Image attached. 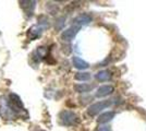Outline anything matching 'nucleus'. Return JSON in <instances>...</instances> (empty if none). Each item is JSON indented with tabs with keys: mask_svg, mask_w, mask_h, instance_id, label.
<instances>
[{
	"mask_svg": "<svg viewBox=\"0 0 146 131\" xmlns=\"http://www.w3.org/2000/svg\"><path fill=\"white\" fill-rule=\"evenodd\" d=\"M59 120H60L61 125L67 126V127L75 126L76 124H79L80 121L79 116L71 110H62L59 114Z\"/></svg>",
	"mask_w": 146,
	"mask_h": 131,
	"instance_id": "f257e3e1",
	"label": "nucleus"
},
{
	"mask_svg": "<svg viewBox=\"0 0 146 131\" xmlns=\"http://www.w3.org/2000/svg\"><path fill=\"white\" fill-rule=\"evenodd\" d=\"M112 104H113V100H105L97 102V103H94V104H92L91 106L88 107L87 114H88L90 116H92V117H93V116H96L99 112H103L104 109L110 107Z\"/></svg>",
	"mask_w": 146,
	"mask_h": 131,
	"instance_id": "f03ea898",
	"label": "nucleus"
},
{
	"mask_svg": "<svg viewBox=\"0 0 146 131\" xmlns=\"http://www.w3.org/2000/svg\"><path fill=\"white\" fill-rule=\"evenodd\" d=\"M81 30V27L78 26V25H71L69 29L67 30H64V31L62 32V34H61V39L63 41V42H71L73 41L75 36H76V34L79 33V31Z\"/></svg>",
	"mask_w": 146,
	"mask_h": 131,
	"instance_id": "7ed1b4c3",
	"label": "nucleus"
},
{
	"mask_svg": "<svg viewBox=\"0 0 146 131\" xmlns=\"http://www.w3.org/2000/svg\"><path fill=\"white\" fill-rule=\"evenodd\" d=\"M44 29H45V27L42 26L40 24L33 25L30 30H29V32H27V36H29V38H30L31 41H34L35 38L39 37V36L42 35Z\"/></svg>",
	"mask_w": 146,
	"mask_h": 131,
	"instance_id": "20e7f679",
	"label": "nucleus"
},
{
	"mask_svg": "<svg viewBox=\"0 0 146 131\" xmlns=\"http://www.w3.org/2000/svg\"><path fill=\"white\" fill-rule=\"evenodd\" d=\"M91 22H92L91 15H88V14H80V15H78L75 19L73 20V25H78L80 27H82L84 25L90 24Z\"/></svg>",
	"mask_w": 146,
	"mask_h": 131,
	"instance_id": "39448f33",
	"label": "nucleus"
},
{
	"mask_svg": "<svg viewBox=\"0 0 146 131\" xmlns=\"http://www.w3.org/2000/svg\"><path fill=\"white\" fill-rule=\"evenodd\" d=\"M113 86L112 85H102L97 88L96 91V97H106L113 92Z\"/></svg>",
	"mask_w": 146,
	"mask_h": 131,
	"instance_id": "423d86ee",
	"label": "nucleus"
},
{
	"mask_svg": "<svg viewBox=\"0 0 146 131\" xmlns=\"http://www.w3.org/2000/svg\"><path fill=\"white\" fill-rule=\"evenodd\" d=\"M115 116H116V112H103L102 115H99V117H98L97 119V122L98 124H102V125H104V124H108V122H110L112 119L115 118Z\"/></svg>",
	"mask_w": 146,
	"mask_h": 131,
	"instance_id": "0eeeda50",
	"label": "nucleus"
},
{
	"mask_svg": "<svg viewBox=\"0 0 146 131\" xmlns=\"http://www.w3.org/2000/svg\"><path fill=\"white\" fill-rule=\"evenodd\" d=\"M35 1H20V6L25 11L27 15H32L35 9Z\"/></svg>",
	"mask_w": 146,
	"mask_h": 131,
	"instance_id": "6e6552de",
	"label": "nucleus"
},
{
	"mask_svg": "<svg viewBox=\"0 0 146 131\" xmlns=\"http://www.w3.org/2000/svg\"><path fill=\"white\" fill-rule=\"evenodd\" d=\"M72 63L74 68L79 69V70H85L90 67V63H86L85 60H83L82 58H80L78 56H74L72 58Z\"/></svg>",
	"mask_w": 146,
	"mask_h": 131,
	"instance_id": "1a4fd4ad",
	"label": "nucleus"
},
{
	"mask_svg": "<svg viewBox=\"0 0 146 131\" xmlns=\"http://www.w3.org/2000/svg\"><path fill=\"white\" fill-rule=\"evenodd\" d=\"M94 84H87V83H80L74 85V90L78 93H88L94 88Z\"/></svg>",
	"mask_w": 146,
	"mask_h": 131,
	"instance_id": "9d476101",
	"label": "nucleus"
},
{
	"mask_svg": "<svg viewBox=\"0 0 146 131\" xmlns=\"http://www.w3.org/2000/svg\"><path fill=\"white\" fill-rule=\"evenodd\" d=\"M95 79L99 82H106L109 81L111 79V72L109 70H100L95 74Z\"/></svg>",
	"mask_w": 146,
	"mask_h": 131,
	"instance_id": "9b49d317",
	"label": "nucleus"
},
{
	"mask_svg": "<svg viewBox=\"0 0 146 131\" xmlns=\"http://www.w3.org/2000/svg\"><path fill=\"white\" fill-rule=\"evenodd\" d=\"M74 79L78 81H88L91 79V73L90 72H78L74 75Z\"/></svg>",
	"mask_w": 146,
	"mask_h": 131,
	"instance_id": "f8f14e48",
	"label": "nucleus"
},
{
	"mask_svg": "<svg viewBox=\"0 0 146 131\" xmlns=\"http://www.w3.org/2000/svg\"><path fill=\"white\" fill-rule=\"evenodd\" d=\"M96 131H111V129L108 126H104V127H99L98 129H96Z\"/></svg>",
	"mask_w": 146,
	"mask_h": 131,
	"instance_id": "ddd939ff",
	"label": "nucleus"
}]
</instances>
